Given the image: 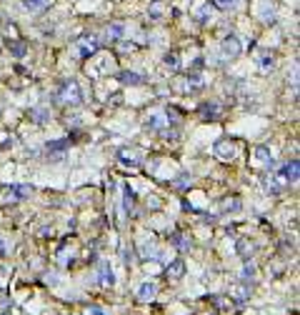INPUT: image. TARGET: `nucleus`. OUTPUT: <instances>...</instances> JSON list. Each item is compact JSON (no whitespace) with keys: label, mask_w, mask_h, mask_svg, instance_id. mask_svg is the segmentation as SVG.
Instances as JSON below:
<instances>
[{"label":"nucleus","mask_w":300,"mask_h":315,"mask_svg":"<svg viewBox=\"0 0 300 315\" xmlns=\"http://www.w3.org/2000/svg\"><path fill=\"white\" fill-rule=\"evenodd\" d=\"M118 160H120L123 165H138V163H140V153L133 150V148H120V150H118Z\"/></svg>","instance_id":"nucleus-10"},{"label":"nucleus","mask_w":300,"mask_h":315,"mask_svg":"<svg viewBox=\"0 0 300 315\" xmlns=\"http://www.w3.org/2000/svg\"><path fill=\"white\" fill-rule=\"evenodd\" d=\"M33 185H25V183H18V185H10L3 195V203H18V200H25L33 195Z\"/></svg>","instance_id":"nucleus-5"},{"label":"nucleus","mask_w":300,"mask_h":315,"mask_svg":"<svg viewBox=\"0 0 300 315\" xmlns=\"http://www.w3.org/2000/svg\"><path fill=\"white\" fill-rule=\"evenodd\" d=\"M210 13H213V10H210V5H200V8H198V13H195V18H198L200 23H205Z\"/></svg>","instance_id":"nucleus-30"},{"label":"nucleus","mask_w":300,"mask_h":315,"mask_svg":"<svg viewBox=\"0 0 300 315\" xmlns=\"http://www.w3.org/2000/svg\"><path fill=\"white\" fill-rule=\"evenodd\" d=\"M168 118H165V113H150L148 118H145V128L148 130H168Z\"/></svg>","instance_id":"nucleus-9"},{"label":"nucleus","mask_w":300,"mask_h":315,"mask_svg":"<svg viewBox=\"0 0 300 315\" xmlns=\"http://www.w3.org/2000/svg\"><path fill=\"white\" fill-rule=\"evenodd\" d=\"M240 208H243L240 198H225V200H223V205H220V210H223V213H238Z\"/></svg>","instance_id":"nucleus-24"},{"label":"nucleus","mask_w":300,"mask_h":315,"mask_svg":"<svg viewBox=\"0 0 300 315\" xmlns=\"http://www.w3.org/2000/svg\"><path fill=\"white\" fill-rule=\"evenodd\" d=\"M0 110H3V108H0Z\"/></svg>","instance_id":"nucleus-36"},{"label":"nucleus","mask_w":300,"mask_h":315,"mask_svg":"<svg viewBox=\"0 0 300 315\" xmlns=\"http://www.w3.org/2000/svg\"><path fill=\"white\" fill-rule=\"evenodd\" d=\"M123 208H125V213H128V215H133V213H135V203H133V193H130V188H125V195H123Z\"/></svg>","instance_id":"nucleus-26"},{"label":"nucleus","mask_w":300,"mask_h":315,"mask_svg":"<svg viewBox=\"0 0 300 315\" xmlns=\"http://www.w3.org/2000/svg\"><path fill=\"white\" fill-rule=\"evenodd\" d=\"M165 65H168L170 70H180V58H178V53H168V55H165Z\"/></svg>","instance_id":"nucleus-28"},{"label":"nucleus","mask_w":300,"mask_h":315,"mask_svg":"<svg viewBox=\"0 0 300 315\" xmlns=\"http://www.w3.org/2000/svg\"><path fill=\"white\" fill-rule=\"evenodd\" d=\"M220 53H223V58H238L240 55V40L235 38V35H228V38H223V45H220Z\"/></svg>","instance_id":"nucleus-8"},{"label":"nucleus","mask_w":300,"mask_h":315,"mask_svg":"<svg viewBox=\"0 0 300 315\" xmlns=\"http://www.w3.org/2000/svg\"><path fill=\"white\" fill-rule=\"evenodd\" d=\"M70 50H73L75 58L85 60V58H93V55L100 50V40H98L95 35H80L78 40H73Z\"/></svg>","instance_id":"nucleus-2"},{"label":"nucleus","mask_w":300,"mask_h":315,"mask_svg":"<svg viewBox=\"0 0 300 315\" xmlns=\"http://www.w3.org/2000/svg\"><path fill=\"white\" fill-rule=\"evenodd\" d=\"M138 253H140V258H143V260H148V258H153L158 250H155V243H153V240H140Z\"/></svg>","instance_id":"nucleus-18"},{"label":"nucleus","mask_w":300,"mask_h":315,"mask_svg":"<svg viewBox=\"0 0 300 315\" xmlns=\"http://www.w3.org/2000/svg\"><path fill=\"white\" fill-rule=\"evenodd\" d=\"M125 38V25L123 23H110L108 28H105V40L108 43H118V40H123Z\"/></svg>","instance_id":"nucleus-11"},{"label":"nucleus","mask_w":300,"mask_h":315,"mask_svg":"<svg viewBox=\"0 0 300 315\" xmlns=\"http://www.w3.org/2000/svg\"><path fill=\"white\" fill-rule=\"evenodd\" d=\"M118 78H120V83H125V85H143V83H145V78L138 75V73H133V70H123Z\"/></svg>","instance_id":"nucleus-17"},{"label":"nucleus","mask_w":300,"mask_h":315,"mask_svg":"<svg viewBox=\"0 0 300 315\" xmlns=\"http://www.w3.org/2000/svg\"><path fill=\"white\" fill-rule=\"evenodd\" d=\"M53 100H55L58 105H63V108H78V105L83 103V90H80V85H78L75 80H63V83L58 85Z\"/></svg>","instance_id":"nucleus-1"},{"label":"nucleus","mask_w":300,"mask_h":315,"mask_svg":"<svg viewBox=\"0 0 300 315\" xmlns=\"http://www.w3.org/2000/svg\"><path fill=\"white\" fill-rule=\"evenodd\" d=\"M250 165H253V168H258V170H270V168H273V153H270V148H265V145L253 148Z\"/></svg>","instance_id":"nucleus-3"},{"label":"nucleus","mask_w":300,"mask_h":315,"mask_svg":"<svg viewBox=\"0 0 300 315\" xmlns=\"http://www.w3.org/2000/svg\"><path fill=\"white\" fill-rule=\"evenodd\" d=\"M253 295V285L248 283V280H243L240 285H238V290H235V303H243V300H248Z\"/></svg>","instance_id":"nucleus-20"},{"label":"nucleus","mask_w":300,"mask_h":315,"mask_svg":"<svg viewBox=\"0 0 300 315\" xmlns=\"http://www.w3.org/2000/svg\"><path fill=\"white\" fill-rule=\"evenodd\" d=\"M8 50H10V55H13V58H25L28 45H25V43H20V40H10V43H8Z\"/></svg>","instance_id":"nucleus-21"},{"label":"nucleus","mask_w":300,"mask_h":315,"mask_svg":"<svg viewBox=\"0 0 300 315\" xmlns=\"http://www.w3.org/2000/svg\"><path fill=\"white\" fill-rule=\"evenodd\" d=\"M158 295V285L153 283V280H145V283H140L138 285V290H135V298L140 300V303H150Z\"/></svg>","instance_id":"nucleus-6"},{"label":"nucleus","mask_w":300,"mask_h":315,"mask_svg":"<svg viewBox=\"0 0 300 315\" xmlns=\"http://www.w3.org/2000/svg\"><path fill=\"white\" fill-rule=\"evenodd\" d=\"M165 273H168L170 280H180V278L185 275V260H183V258H175L173 263H168Z\"/></svg>","instance_id":"nucleus-13"},{"label":"nucleus","mask_w":300,"mask_h":315,"mask_svg":"<svg viewBox=\"0 0 300 315\" xmlns=\"http://www.w3.org/2000/svg\"><path fill=\"white\" fill-rule=\"evenodd\" d=\"M213 153H215L218 160L230 163V160H235V155H238V143L235 140H218L215 148H213Z\"/></svg>","instance_id":"nucleus-4"},{"label":"nucleus","mask_w":300,"mask_h":315,"mask_svg":"<svg viewBox=\"0 0 300 315\" xmlns=\"http://www.w3.org/2000/svg\"><path fill=\"white\" fill-rule=\"evenodd\" d=\"M45 150H48L50 158H63V153L68 150V140H65V138H60V140H50V143L45 145Z\"/></svg>","instance_id":"nucleus-14"},{"label":"nucleus","mask_w":300,"mask_h":315,"mask_svg":"<svg viewBox=\"0 0 300 315\" xmlns=\"http://www.w3.org/2000/svg\"><path fill=\"white\" fill-rule=\"evenodd\" d=\"M30 120H35V123H48V120H50V110L43 108V105H40V108H33V110H30Z\"/></svg>","instance_id":"nucleus-23"},{"label":"nucleus","mask_w":300,"mask_h":315,"mask_svg":"<svg viewBox=\"0 0 300 315\" xmlns=\"http://www.w3.org/2000/svg\"><path fill=\"white\" fill-rule=\"evenodd\" d=\"M80 315H108V313H105V308H100V305H88Z\"/></svg>","instance_id":"nucleus-29"},{"label":"nucleus","mask_w":300,"mask_h":315,"mask_svg":"<svg viewBox=\"0 0 300 315\" xmlns=\"http://www.w3.org/2000/svg\"><path fill=\"white\" fill-rule=\"evenodd\" d=\"M160 205H163V200H160V198H155V195H153V198H148V208H155V210H158Z\"/></svg>","instance_id":"nucleus-32"},{"label":"nucleus","mask_w":300,"mask_h":315,"mask_svg":"<svg viewBox=\"0 0 300 315\" xmlns=\"http://www.w3.org/2000/svg\"><path fill=\"white\" fill-rule=\"evenodd\" d=\"M163 15H165V3H163V0H158V3L150 5V18H153V20H160Z\"/></svg>","instance_id":"nucleus-25"},{"label":"nucleus","mask_w":300,"mask_h":315,"mask_svg":"<svg viewBox=\"0 0 300 315\" xmlns=\"http://www.w3.org/2000/svg\"><path fill=\"white\" fill-rule=\"evenodd\" d=\"M213 3H215L218 8H230V5L235 3V0H213Z\"/></svg>","instance_id":"nucleus-33"},{"label":"nucleus","mask_w":300,"mask_h":315,"mask_svg":"<svg viewBox=\"0 0 300 315\" xmlns=\"http://www.w3.org/2000/svg\"><path fill=\"white\" fill-rule=\"evenodd\" d=\"M0 143H3V145H8V143H13V138H10L8 133H0Z\"/></svg>","instance_id":"nucleus-35"},{"label":"nucleus","mask_w":300,"mask_h":315,"mask_svg":"<svg viewBox=\"0 0 300 315\" xmlns=\"http://www.w3.org/2000/svg\"><path fill=\"white\" fill-rule=\"evenodd\" d=\"M95 278H98V285H100V288H113V285H115V275H113V268H110L108 263H100V265H98Z\"/></svg>","instance_id":"nucleus-7"},{"label":"nucleus","mask_w":300,"mask_h":315,"mask_svg":"<svg viewBox=\"0 0 300 315\" xmlns=\"http://www.w3.org/2000/svg\"><path fill=\"white\" fill-rule=\"evenodd\" d=\"M10 248H13V245H10V240L0 235V255H8V253H10Z\"/></svg>","instance_id":"nucleus-31"},{"label":"nucleus","mask_w":300,"mask_h":315,"mask_svg":"<svg viewBox=\"0 0 300 315\" xmlns=\"http://www.w3.org/2000/svg\"><path fill=\"white\" fill-rule=\"evenodd\" d=\"M255 250H258V245H255L253 240H248V238L238 240V255H240L243 260H250V258L255 255Z\"/></svg>","instance_id":"nucleus-15"},{"label":"nucleus","mask_w":300,"mask_h":315,"mask_svg":"<svg viewBox=\"0 0 300 315\" xmlns=\"http://www.w3.org/2000/svg\"><path fill=\"white\" fill-rule=\"evenodd\" d=\"M50 3H53V0H23V8L28 13H43Z\"/></svg>","instance_id":"nucleus-16"},{"label":"nucleus","mask_w":300,"mask_h":315,"mask_svg":"<svg viewBox=\"0 0 300 315\" xmlns=\"http://www.w3.org/2000/svg\"><path fill=\"white\" fill-rule=\"evenodd\" d=\"M170 243L180 250V253H185V250H190L193 248V240H190V235L188 233H183V230H178V233H173L170 235Z\"/></svg>","instance_id":"nucleus-12"},{"label":"nucleus","mask_w":300,"mask_h":315,"mask_svg":"<svg viewBox=\"0 0 300 315\" xmlns=\"http://www.w3.org/2000/svg\"><path fill=\"white\" fill-rule=\"evenodd\" d=\"M188 183H190V178H188V175H183V178H180L175 185H178V188H188Z\"/></svg>","instance_id":"nucleus-34"},{"label":"nucleus","mask_w":300,"mask_h":315,"mask_svg":"<svg viewBox=\"0 0 300 315\" xmlns=\"http://www.w3.org/2000/svg\"><path fill=\"white\" fill-rule=\"evenodd\" d=\"M273 65H275V58H273L270 53H260V55H258V68H260V73H270Z\"/></svg>","instance_id":"nucleus-19"},{"label":"nucleus","mask_w":300,"mask_h":315,"mask_svg":"<svg viewBox=\"0 0 300 315\" xmlns=\"http://www.w3.org/2000/svg\"><path fill=\"white\" fill-rule=\"evenodd\" d=\"M255 275H258V268H255L253 263H245V265H243L240 278H243V280H255Z\"/></svg>","instance_id":"nucleus-27"},{"label":"nucleus","mask_w":300,"mask_h":315,"mask_svg":"<svg viewBox=\"0 0 300 315\" xmlns=\"http://www.w3.org/2000/svg\"><path fill=\"white\" fill-rule=\"evenodd\" d=\"M200 115H203L205 120H218V118H220V108H218V103H205Z\"/></svg>","instance_id":"nucleus-22"}]
</instances>
